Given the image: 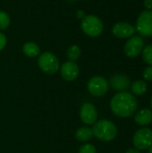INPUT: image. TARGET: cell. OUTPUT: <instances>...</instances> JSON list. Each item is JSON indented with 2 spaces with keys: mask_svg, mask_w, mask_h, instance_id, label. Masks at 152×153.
<instances>
[{
  "mask_svg": "<svg viewBox=\"0 0 152 153\" xmlns=\"http://www.w3.org/2000/svg\"><path fill=\"white\" fill-rule=\"evenodd\" d=\"M138 101L136 98L127 92L122 91L116 94L110 101L112 112L119 117H129L137 110Z\"/></svg>",
  "mask_w": 152,
  "mask_h": 153,
  "instance_id": "obj_1",
  "label": "cell"
},
{
  "mask_svg": "<svg viewBox=\"0 0 152 153\" xmlns=\"http://www.w3.org/2000/svg\"><path fill=\"white\" fill-rule=\"evenodd\" d=\"M93 135L103 142H110L117 135V128L116 125L109 120L102 119L96 121L92 128Z\"/></svg>",
  "mask_w": 152,
  "mask_h": 153,
  "instance_id": "obj_2",
  "label": "cell"
},
{
  "mask_svg": "<svg viewBox=\"0 0 152 153\" xmlns=\"http://www.w3.org/2000/svg\"><path fill=\"white\" fill-rule=\"evenodd\" d=\"M81 27L82 31L89 37H99L103 31V22L96 15L89 14L85 15L81 22Z\"/></svg>",
  "mask_w": 152,
  "mask_h": 153,
  "instance_id": "obj_3",
  "label": "cell"
},
{
  "mask_svg": "<svg viewBox=\"0 0 152 153\" xmlns=\"http://www.w3.org/2000/svg\"><path fill=\"white\" fill-rule=\"evenodd\" d=\"M39 67L42 72L47 74H56L60 68V64L57 56L51 52L42 53L38 59Z\"/></svg>",
  "mask_w": 152,
  "mask_h": 153,
  "instance_id": "obj_4",
  "label": "cell"
},
{
  "mask_svg": "<svg viewBox=\"0 0 152 153\" xmlns=\"http://www.w3.org/2000/svg\"><path fill=\"white\" fill-rule=\"evenodd\" d=\"M135 30L144 37H152V11L145 10L136 21Z\"/></svg>",
  "mask_w": 152,
  "mask_h": 153,
  "instance_id": "obj_5",
  "label": "cell"
},
{
  "mask_svg": "<svg viewBox=\"0 0 152 153\" xmlns=\"http://www.w3.org/2000/svg\"><path fill=\"white\" fill-rule=\"evenodd\" d=\"M133 145L137 150L145 151L149 149L152 144V130L148 127L139 129L133 138Z\"/></svg>",
  "mask_w": 152,
  "mask_h": 153,
  "instance_id": "obj_6",
  "label": "cell"
},
{
  "mask_svg": "<svg viewBox=\"0 0 152 153\" xmlns=\"http://www.w3.org/2000/svg\"><path fill=\"white\" fill-rule=\"evenodd\" d=\"M88 91L95 97H102L108 91V82L102 76H94L88 82Z\"/></svg>",
  "mask_w": 152,
  "mask_h": 153,
  "instance_id": "obj_7",
  "label": "cell"
},
{
  "mask_svg": "<svg viewBox=\"0 0 152 153\" xmlns=\"http://www.w3.org/2000/svg\"><path fill=\"white\" fill-rule=\"evenodd\" d=\"M144 46V42L143 39H142L141 36H132L127 42L125 45V53L128 57L133 58L138 56L142 49Z\"/></svg>",
  "mask_w": 152,
  "mask_h": 153,
  "instance_id": "obj_8",
  "label": "cell"
},
{
  "mask_svg": "<svg viewBox=\"0 0 152 153\" xmlns=\"http://www.w3.org/2000/svg\"><path fill=\"white\" fill-rule=\"evenodd\" d=\"M112 33L114 36L119 39L131 38L135 33V27L129 22H119L113 26Z\"/></svg>",
  "mask_w": 152,
  "mask_h": 153,
  "instance_id": "obj_9",
  "label": "cell"
},
{
  "mask_svg": "<svg viewBox=\"0 0 152 153\" xmlns=\"http://www.w3.org/2000/svg\"><path fill=\"white\" fill-rule=\"evenodd\" d=\"M80 73V69L78 65L75 62L73 61H67L65 62L61 68H60V74L64 80L67 82H73L74 81Z\"/></svg>",
  "mask_w": 152,
  "mask_h": 153,
  "instance_id": "obj_10",
  "label": "cell"
},
{
  "mask_svg": "<svg viewBox=\"0 0 152 153\" xmlns=\"http://www.w3.org/2000/svg\"><path fill=\"white\" fill-rule=\"evenodd\" d=\"M81 120L86 125H93L98 119V112L94 105L84 103L80 109Z\"/></svg>",
  "mask_w": 152,
  "mask_h": 153,
  "instance_id": "obj_11",
  "label": "cell"
},
{
  "mask_svg": "<svg viewBox=\"0 0 152 153\" xmlns=\"http://www.w3.org/2000/svg\"><path fill=\"white\" fill-rule=\"evenodd\" d=\"M110 85L116 91H125L130 87V79L122 74H117L110 78Z\"/></svg>",
  "mask_w": 152,
  "mask_h": 153,
  "instance_id": "obj_12",
  "label": "cell"
},
{
  "mask_svg": "<svg viewBox=\"0 0 152 153\" xmlns=\"http://www.w3.org/2000/svg\"><path fill=\"white\" fill-rule=\"evenodd\" d=\"M134 121L138 126H145L152 122V111L149 108L138 110L134 115Z\"/></svg>",
  "mask_w": 152,
  "mask_h": 153,
  "instance_id": "obj_13",
  "label": "cell"
},
{
  "mask_svg": "<svg viewBox=\"0 0 152 153\" xmlns=\"http://www.w3.org/2000/svg\"><path fill=\"white\" fill-rule=\"evenodd\" d=\"M22 52L25 56L30 57H35L40 53L39 47L32 41L26 42L22 47Z\"/></svg>",
  "mask_w": 152,
  "mask_h": 153,
  "instance_id": "obj_14",
  "label": "cell"
},
{
  "mask_svg": "<svg viewBox=\"0 0 152 153\" xmlns=\"http://www.w3.org/2000/svg\"><path fill=\"white\" fill-rule=\"evenodd\" d=\"M92 136H93L92 129L86 127V126L80 127L75 133V137L80 142H87V141L90 140L92 138Z\"/></svg>",
  "mask_w": 152,
  "mask_h": 153,
  "instance_id": "obj_15",
  "label": "cell"
},
{
  "mask_svg": "<svg viewBox=\"0 0 152 153\" xmlns=\"http://www.w3.org/2000/svg\"><path fill=\"white\" fill-rule=\"evenodd\" d=\"M131 90L134 95H137V96L143 95L147 91V83L144 81L137 80L132 84Z\"/></svg>",
  "mask_w": 152,
  "mask_h": 153,
  "instance_id": "obj_16",
  "label": "cell"
},
{
  "mask_svg": "<svg viewBox=\"0 0 152 153\" xmlns=\"http://www.w3.org/2000/svg\"><path fill=\"white\" fill-rule=\"evenodd\" d=\"M66 56L70 61H76L81 56V48L76 45H72L66 51Z\"/></svg>",
  "mask_w": 152,
  "mask_h": 153,
  "instance_id": "obj_17",
  "label": "cell"
},
{
  "mask_svg": "<svg viewBox=\"0 0 152 153\" xmlns=\"http://www.w3.org/2000/svg\"><path fill=\"white\" fill-rule=\"evenodd\" d=\"M142 58L146 64L152 65V45H148L142 49Z\"/></svg>",
  "mask_w": 152,
  "mask_h": 153,
  "instance_id": "obj_18",
  "label": "cell"
},
{
  "mask_svg": "<svg viewBox=\"0 0 152 153\" xmlns=\"http://www.w3.org/2000/svg\"><path fill=\"white\" fill-rule=\"evenodd\" d=\"M10 22H11V20H10V16L8 15V13L4 11H0V30H5L6 28H8V26L10 25Z\"/></svg>",
  "mask_w": 152,
  "mask_h": 153,
  "instance_id": "obj_19",
  "label": "cell"
},
{
  "mask_svg": "<svg viewBox=\"0 0 152 153\" xmlns=\"http://www.w3.org/2000/svg\"><path fill=\"white\" fill-rule=\"evenodd\" d=\"M79 153H96V148L90 143H86L81 146L79 149Z\"/></svg>",
  "mask_w": 152,
  "mask_h": 153,
  "instance_id": "obj_20",
  "label": "cell"
},
{
  "mask_svg": "<svg viewBox=\"0 0 152 153\" xmlns=\"http://www.w3.org/2000/svg\"><path fill=\"white\" fill-rule=\"evenodd\" d=\"M142 76L145 81H148V82L152 81V65H150L144 69Z\"/></svg>",
  "mask_w": 152,
  "mask_h": 153,
  "instance_id": "obj_21",
  "label": "cell"
},
{
  "mask_svg": "<svg viewBox=\"0 0 152 153\" xmlns=\"http://www.w3.org/2000/svg\"><path fill=\"white\" fill-rule=\"evenodd\" d=\"M6 45V37L4 33L0 32V51L4 49Z\"/></svg>",
  "mask_w": 152,
  "mask_h": 153,
  "instance_id": "obj_22",
  "label": "cell"
},
{
  "mask_svg": "<svg viewBox=\"0 0 152 153\" xmlns=\"http://www.w3.org/2000/svg\"><path fill=\"white\" fill-rule=\"evenodd\" d=\"M143 4L147 10H151L152 9V0H144Z\"/></svg>",
  "mask_w": 152,
  "mask_h": 153,
  "instance_id": "obj_23",
  "label": "cell"
},
{
  "mask_svg": "<svg viewBox=\"0 0 152 153\" xmlns=\"http://www.w3.org/2000/svg\"><path fill=\"white\" fill-rule=\"evenodd\" d=\"M77 17H78L79 19H83V18L85 17L84 12H83V11H78V12H77Z\"/></svg>",
  "mask_w": 152,
  "mask_h": 153,
  "instance_id": "obj_24",
  "label": "cell"
},
{
  "mask_svg": "<svg viewBox=\"0 0 152 153\" xmlns=\"http://www.w3.org/2000/svg\"><path fill=\"white\" fill-rule=\"evenodd\" d=\"M126 153H141L138 150H136V149H130V150H128Z\"/></svg>",
  "mask_w": 152,
  "mask_h": 153,
  "instance_id": "obj_25",
  "label": "cell"
},
{
  "mask_svg": "<svg viewBox=\"0 0 152 153\" xmlns=\"http://www.w3.org/2000/svg\"><path fill=\"white\" fill-rule=\"evenodd\" d=\"M149 153H152V144L151 145V147L149 148Z\"/></svg>",
  "mask_w": 152,
  "mask_h": 153,
  "instance_id": "obj_26",
  "label": "cell"
},
{
  "mask_svg": "<svg viewBox=\"0 0 152 153\" xmlns=\"http://www.w3.org/2000/svg\"><path fill=\"white\" fill-rule=\"evenodd\" d=\"M151 108H152V98H151Z\"/></svg>",
  "mask_w": 152,
  "mask_h": 153,
  "instance_id": "obj_27",
  "label": "cell"
},
{
  "mask_svg": "<svg viewBox=\"0 0 152 153\" xmlns=\"http://www.w3.org/2000/svg\"><path fill=\"white\" fill-rule=\"evenodd\" d=\"M69 1H76V0H69Z\"/></svg>",
  "mask_w": 152,
  "mask_h": 153,
  "instance_id": "obj_28",
  "label": "cell"
}]
</instances>
